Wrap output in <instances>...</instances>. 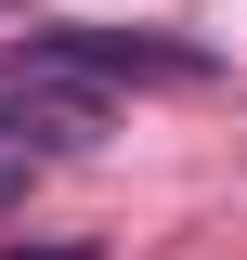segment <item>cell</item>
Here are the masks:
<instances>
[{
    "mask_svg": "<svg viewBox=\"0 0 247 260\" xmlns=\"http://www.w3.org/2000/svg\"><path fill=\"white\" fill-rule=\"evenodd\" d=\"M39 65H65V78H208V52L195 39H156V26H52V39H26Z\"/></svg>",
    "mask_w": 247,
    "mask_h": 260,
    "instance_id": "1",
    "label": "cell"
},
{
    "mask_svg": "<svg viewBox=\"0 0 247 260\" xmlns=\"http://www.w3.org/2000/svg\"><path fill=\"white\" fill-rule=\"evenodd\" d=\"M26 182H39V156H26V143H0V208H13Z\"/></svg>",
    "mask_w": 247,
    "mask_h": 260,
    "instance_id": "2",
    "label": "cell"
},
{
    "mask_svg": "<svg viewBox=\"0 0 247 260\" xmlns=\"http://www.w3.org/2000/svg\"><path fill=\"white\" fill-rule=\"evenodd\" d=\"M0 260H91V247H0Z\"/></svg>",
    "mask_w": 247,
    "mask_h": 260,
    "instance_id": "3",
    "label": "cell"
}]
</instances>
